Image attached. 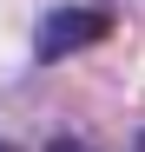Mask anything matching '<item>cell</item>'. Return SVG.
<instances>
[{
  "label": "cell",
  "mask_w": 145,
  "mask_h": 152,
  "mask_svg": "<svg viewBox=\"0 0 145 152\" xmlns=\"http://www.w3.org/2000/svg\"><path fill=\"white\" fill-rule=\"evenodd\" d=\"M112 33V7H92V0H79V7H53L33 27V60L40 66H59L72 53H86V46H99Z\"/></svg>",
  "instance_id": "1"
},
{
  "label": "cell",
  "mask_w": 145,
  "mask_h": 152,
  "mask_svg": "<svg viewBox=\"0 0 145 152\" xmlns=\"http://www.w3.org/2000/svg\"><path fill=\"white\" fill-rule=\"evenodd\" d=\"M46 152H92V145H86V139H53Z\"/></svg>",
  "instance_id": "2"
},
{
  "label": "cell",
  "mask_w": 145,
  "mask_h": 152,
  "mask_svg": "<svg viewBox=\"0 0 145 152\" xmlns=\"http://www.w3.org/2000/svg\"><path fill=\"white\" fill-rule=\"evenodd\" d=\"M0 152H20V145H7V139H0Z\"/></svg>",
  "instance_id": "3"
},
{
  "label": "cell",
  "mask_w": 145,
  "mask_h": 152,
  "mask_svg": "<svg viewBox=\"0 0 145 152\" xmlns=\"http://www.w3.org/2000/svg\"><path fill=\"white\" fill-rule=\"evenodd\" d=\"M138 152H145V132H138Z\"/></svg>",
  "instance_id": "4"
}]
</instances>
